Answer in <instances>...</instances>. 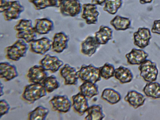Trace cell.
Returning a JSON list of instances; mask_svg holds the SVG:
<instances>
[{"label":"cell","mask_w":160,"mask_h":120,"mask_svg":"<svg viewBox=\"0 0 160 120\" xmlns=\"http://www.w3.org/2000/svg\"><path fill=\"white\" fill-rule=\"evenodd\" d=\"M82 6L79 0H65L60 7V12L63 16L75 17L80 13Z\"/></svg>","instance_id":"cell-6"},{"label":"cell","mask_w":160,"mask_h":120,"mask_svg":"<svg viewBox=\"0 0 160 120\" xmlns=\"http://www.w3.org/2000/svg\"><path fill=\"white\" fill-rule=\"evenodd\" d=\"M143 91L148 97L156 99L160 98V83L157 82L147 83Z\"/></svg>","instance_id":"cell-28"},{"label":"cell","mask_w":160,"mask_h":120,"mask_svg":"<svg viewBox=\"0 0 160 120\" xmlns=\"http://www.w3.org/2000/svg\"></svg>","instance_id":"cell-41"},{"label":"cell","mask_w":160,"mask_h":120,"mask_svg":"<svg viewBox=\"0 0 160 120\" xmlns=\"http://www.w3.org/2000/svg\"><path fill=\"white\" fill-rule=\"evenodd\" d=\"M153 0H139L140 3L142 4L151 3Z\"/></svg>","instance_id":"cell-39"},{"label":"cell","mask_w":160,"mask_h":120,"mask_svg":"<svg viewBox=\"0 0 160 120\" xmlns=\"http://www.w3.org/2000/svg\"><path fill=\"white\" fill-rule=\"evenodd\" d=\"M87 115L85 117V120H101L105 117L102 105H93L89 107L86 111Z\"/></svg>","instance_id":"cell-26"},{"label":"cell","mask_w":160,"mask_h":120,"mask_svg":"<svg viewBox=\"0 0 160 120\" xmlns=\"http://www.w3.org/2000/svg\"><path fill=\"white\" fill-rule=\"evenodd\" d=\"M72 99L73 110L79 115L82 116L89 107L88 98L79 92L73 95Z\"/></svg>","instance_id":"cell-16"},{"label":"cell","mask_w":160,"mask_h":120,"mask_svg":"<svg viewBox=\"0 0 160 120\" xmlns=\"http://www.w3.org/2000/svg\"><path fill=\"white\" fill-rule=\"evenodd\" d=\"M10 108V106L7 101L4 99L0 100V118L8 113Z\"/></svg>","instance_id":"cell-34"},{"label":"cell","mask_w":160,"mask_h":120,"mask_svg":"<svg viewBox=\"0 0 160 120\" xmlns=\"http://www.w3.org/2000/svg\"><path fill=\"white\" fill-rule=\"evenodd\" d=\"M48 74L41 65H35L28 70L27 77L32 83H42Z\"/></svg>","instance_id":"cell-14"},{"label":"cell","mask_w":160,"mask_h":120,"mask_svg":"<svg viewBox=\"0 0 160 120\" xmlns=\"http://www.w3.org/2000/svg\"><path fill=\"white\" fill-rule=\"evenodd\" d=\"M30 43V51L36 54L44 55L52 49V41L47 37L36 39Z\"/></svg>","instance_id":"cell-10"},{"label":"cell","mask_w":160,"mask_h":120,"mask_svg":"<svg viewBox=\"0 0 160 120\" xmlns=\"http://www.w3.org/2000/svg\"><path fill=\"white\" fill-rule=\"evenodd\" d=\"M50 102L53 109L61 113L68 112L72 106L70 100L66 95H55L51 99Z\"/></svg>","instance_id":"cell-9"},{"label":"cell","mask_w":160,"mask_h":120,"mask_svg":"<svg viewBox=\"0 0 160 120\" xmlns=\"http://www.w3.org/2000/svg\"><path fill=\"white\" fill-rule=\"evenodd\" d=\"M99 68L100 76L104 79L107 80L114 76L115 69L113 64L106 62Z\"/></svg>","instance_id":"cell-32"},{"label":"cell","mask_w":160,"mask_h":120,"mask_svg":"<svg viewBox=\"0 0 160 120\" xmlns=\"http://www.w3.org/2000/svg\"><path fill=\"white\" fill-rule=\"evenodd\" d=\"M79 89L80 92L88 98H91L99 94L98 85L90 82H83L79 86Z\"/></svg>","instance_id":"cell-25"},{"label":"cell","mask_w":160,"mask_h":120,"mask_svg":"<svg viewBox=\"0 0 160 120\" xmlns=\"http://www.w3.org/2000/svg\"><path fill=\"white\" fill-rule=\"evenodd\" d=\"M34 28L37 34H46L53 30L54 24L53 21L48 18H37L35 20Z\"/></svg>","instance_id":"cell-18"},{"label":"cell","mask_w":160,"mask_h":120,"mask_svg":"<svg viewBox=\"0 0 160 120\" xmlns=\"http://www.w3.org/2000/svg\"><path fill=\"white\" fill-rule=\"evenodd\" d=\"M145 100L143 95L135 90L128 91L124 98V101L135 109L143 105Z\"/></svg>","instance_id":"cell-21"},{"label":"cell","mask_w":160,"mask_h":120,"mask_svg":"<svg viewBox=\"0 0 160 120\" xmlns=\"http://www.w3.org/2000/svg\"><path fill=\"white\" fill-rule=\"evenodd\" d=\"M16 67L8 62H1L0 63V77L5 80L10 81L18 76Z\"/></svg>","instance_id":"cell-19"},{"label":"cell","mask_w":160,"mask_h":120,"mask_svg":"<svg viewBox=\"0 0 160 120\" xmlns=\"http://www.w3.org/2000/svg\"><path fill=\"white\" fill-rule=\"evenodd\" d=\"M81 18L88 25L97 23L99 12L98 11L96 5L92 3H85L82 5Z\"/></svg>","instance_id":"cell-7"},{"label":"cell","mask_w":160,"mask_h":120,"mask_svg":"<svg viewBox=\"0 0 160 120\" xmlns=\"http://www.w3.org/2000/svg\"><path fill=\"white\" fill-rule=\"evenodd\" d=\"M78 73L79 78L83 82L96 83L101 79L99 68L96 67L92 64L82 65Z\"/></svg>","instance_id":"cell-4"},{"label":"cell","mask_w":160,"mask_h":120,"mask_svg":"<svg viewBox=\"0 0 160 120\" xmlns=\"http://www.w3.org/2000/svg\"><path fill=\"white\" fill-rule=\"evenodd\" d=\"M122 4V0H106L103 9L111 15H114L121 7Z\"/></svg>","instance_id":"cell-30"},{"label":"cell","mask_w":160,"mask_h":120,"mask_svg":"<svg viewBox=\"0 0 160 120\" xmlns=\"http://www.w3.org/2000/svg\"><path fill=\"white\" fill-rule=\"evenodd\" d=\"M47 92L42 83H32L25 86L22 97L27 102L33 103L46 96Z\"/></svg>","instance_id":"cell-3"},{"label":"cell","mask_w":160,"mask_h":120,"mask_svg":"<svg viewBox=\"0 0 160 120\" xmlns=\"http://www.w3.org/2000/svg\"><path fill=\"white\" fill-rule=\"evenodd\" d=\"M14 29L17 32L16 37L24 40L26 42L30 43L37 39V33L32 26L31 19H21L14 27Z\"/></svg>","instance_id":"cell-1"},{"label":"cell","mask_w":160,"mask_h":120,"mask_svg":"<svg viewBox=\"0 0 160 120\" xmlns=\"http://www.w3.org/2000/svg\"><path fill=\"white\" fill-rule=\"evenodd\" d=\"M114 77L120 83L124 84L131 82L133 79V75L129 69L121 66L115 69Z\"/></svg>","instance_id":"cell-23"},{"label":"cell","mask_w":160,"mask_h":120,"mask_svg":"<svg viewBox=\"0 0 160 120\" xmlns=\"http://www.w3.org/2000/svg\"><path fill=\"white\" fill-rule=\"evenodd\" d=\"M69 38L63 32L54 34L52 42V51L57 53H61L68 47Z\"/></svg>","instance_id":"cell-15"},{"label":"cell","mask_w":160,"mask_h":120,"mask_svg":"<svg viewBox=\"0 0 160 120\" xmlns=\"http://www.w3.org/2000/svg\"><path fill=\"white\" fill-rule=\"evenodd\" d=\"M113 30L108 26L101 25L94 34L95 38L100 45H105L112 38Z\"/></svg>","instance_id":"cell-22"},{"label":"cell","mask_w":160,"mask_h":120,"mask_svg":"<svg viewBox=\"0 0 160 120\" xmlns=\"http://www.w3.org/2000/svg\"><path fill=\"white\" fill-rule=\"evenodd\" d=\"M110 23L116 31H124L130 28L131 21L129 18L117 15L110 21Z\"/></svg>","instance_id":"cell-24"},{"label":"cell","mask_w":160,"mask_h":120,"mask_svg":"<svg viewBox=\"0 0 160 120\" xmlns=\"http://www.w3.org/2000/svg\"><path fill=\"white\" fill-rule=\"evenodd\" d=\"M36 10H41L50 7L49 0H28Z\"/></svg>","instance_id":"cell-33"},{"label":"cell","mask_w":160,"mask_h":120,"mask_svg":"<svg viewBox=\"0 0 160 120\" xmlns=\"http://www.w3.org/2000/svg\"><path fill=\"white\" fill-rule=\"evenodd\" d=\"M151 32L153 33L160 35V20H155L154 21Z\"/></svg>","instance_id":"cell-35"},{"label":"cell","mask_w":160,"mask_h":120,"mask_svg":"<svg viewBox=\"0 0 160 120\" xmlns=\"http://www.w3.org/2000/svg\"><path fill=\"white\" fill-rule=\"evenodd\" d=\"M100 46L94 37L89 36L82 42L81 52L83 54L90 57L95 53Z\"/></svg>","instance_id":"cell-17"},{"label":"cell","mask_w":160,"mask_h":120,"mask_svg":"<svg viewBox=\"0 0 160 120\" xmlns=\"http://www.w3.org/2000/svg\"><path fill=\"white\" fill-rule=\"evenodd\" d=\"M39 63L46 70L52 73L57 72L63 64V62L58 57L49 54L45 55Z\"/></svg>","instance_id":"cell-12"},{"label":"cell","mask_w":160,"mask_h":120,"mask_svg":"<svg viewBox=\"0 0 160 120\" xmlns=\"http://www.w3.org/2000/svg\"><path fill=\"white\" fill-rule=\"evenodd\" d=\"M24 9V7L19 1H11L7 9L2 13L4 19L8 21L17 19Z\"/></svg>","instance_id":"cell-8"},{"label":"cell","mask_w":160,"mask_h":120,"mask_svg":"<svg viewBox=\"0 0 160 120\" xmlns=\"http://www.w3.org/2000/svg\"><path fill=\"white\" fill-rule=\"evenodd\" d=\"M101 98L110 104L114 105L120 101L121 97L120 93L115 90L111 88H106L103 91Z\"/></svg>","instance_id":"cell-27"},{"label":"cell","mask_w":160,"mask_h":120,"mask_svg":"<svg viewBox=\"0 0 160 120\" xmlns=\"http://www.w3.org/2000/svg\"><path fill=\"white\" fill-rule=\"evenodd\" d=\"M28 46L24 40L18 39L12 45L6 48L5 57L8 59L18 61L26 56Z\"/></svg>","instance_id":"cell-2"},{"label":"cell","mask_w":160,"mask_h":120,"mask_svg":"<svg viewBox=\"0 0 160 120\" xmlns=\"http://www.w3.org/2000/svg\"><path fill=\"white\" fill-rule=\"evenodd\" d=\"M10 2V0H0V12L3 13L8 8Z\"/></svg>","instance_id":"cell-36"},{"label":"cell","mask_w":160,"mask_h":120,"mask_svg":"<svg viewBox=\"0 0 160 120\" xmlns=\"http://www.w3.org/2000/svg\"><path fill=\"white\" fill-rule=\"evenodd\" d=\"M148 56V54L144 50L135 48L125 55L127 62L132 65H140Z\"/></svg>","instance_id":"cell-20"},{"label":"cell","mask_w":160,"mask_h":120,"mask_svg":"<svg viewBox=\"0 0 160 120\" xmlns=\"http://www.w3.org/2000/svg\"><path fill=\"white\" fill-rule=\"evenodd\" d=\"M49 112L48 108L41 105L38 106L28 114V119L44 120Z\"/></svg>","instance_id":"cell-29"},{"label":"cell","mask_w":160,"mask_h":120,"mask_svg":"<svg viewBox=\"0 0 160 120\" xmlns=\"http://www.w3.org/2000/svg\"><path fill=\"white\" fill-rule=\"evenodd\" d=\"M140 75L148 82L155 81L157 79L158 70L155 62L146 59L138 67Z\"/></svg>","instance_id":"cell-5"},{"label":"cell","mask_w":160,"mask_h":120,"mask_svg":"<svg viewBox=\"0 0 160 120\" xmlns=\"http://www.w3.org/2000/svg\"><path fill=\"white\" fill-rule=\"evenodd\" d=\"M42 84L47 92L48 93L53 92L60 86L57 77L54 75L48 76L44 80Z\"/></svg>","instance_id":"cell-31"},{"label":"cell","mask_w":160,"mask_h":120,"mask_svg":"<svg viewBox=\"0 0 160 120\" xmlns=\"http://www.w3.org/2000/svg\"><path fill=\"white\" fill-rule=\"evenodd\" d=\"M65 0H49L50 7H60Z\"/></svg>","instance_id":"cell-37"},{"label":"cell","mask_w":160,"mask_h":120,"mask_svg":"<svg viewBox=\"0 0 160 120\" xmlns=\"http://www.w3.org/2000/svg\"><path fill=\"white\" fill-rule=\"evenodd\" d=\"M60 72L64 79L65 85H75L78 84L79 77L78 71L74 67L66 64L60 69Z\"/></svg>","instance_id":"cell-13"},{"label":"cell","mask_w":160,"mask_h":120,"mask_svg":"<svg viewBox=\"0 0 160 120\" xmlns=\"http://www.w3.org/2000/svg\"><path fill=\"white\" fill-rule=\"evenodd\" d=\"M0 82V96L1 97L3 95L4 92L3 91V84L1 82Z\"/></svg>","instance_id":"cell-40"},{"label":"cell","mask_w":160,"mask_h":120,"mask_svg":"<svg viewBox=\"0 0 160 120\" xmlns=\"http://www.w3.org/2000/svg\"><path fill=\"white\" fill-rule=\"evenodd\" d=\"M152 36L149 29L146 28H139L133 34V43L141 49H143L150 43Z\"/></svg>","instance_id":"cell-11"},{"label":"cell","mask_w":160,"mask_h":120,"mask_svg":"<svg viewBox=\"0 0 160 120\" xmlns=\"http://www.w3.org/2000/svg\"><path fill=\"white\" fill-rule=\"evenodd\" d=\"M106 0H91V3L96 5L102 6Z\"/></svg>","instance_id":"cell-38"}]
</instances>
